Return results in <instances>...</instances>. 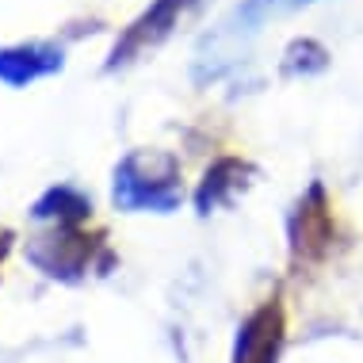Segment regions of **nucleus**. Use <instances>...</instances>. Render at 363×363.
Returning a JSON list of instances; mask_svg holds the SVG:
<instances>
[{"instance_id": "4", "label": "nucleus", "mask_w": 363, "mask_h": 363, "mask_svg": "<svg viewBox=\"0 0 363 363\" xmlns=\"http://www.w3.org/2000/svg\"><path fill=\"white\" fill-rule=\"evenodd\" d=\"M199 12V0H150L130 23L115 35L111 50L104 57V73H123L145 54L161 50L188 19Z\"/></svg>"}, {"instance_id": "8", "label": "nucleus", "mask_w": 363, "mask_h": 363, "mask_svg": "<svg viewBox=\"0 0 363 363\" xmlns=\"http://www.w3.org/2000/svg\"><path fill=\"white\" fill-rule=\"evenodd\" d=\"M92 214H96L92 195L65 180L43 188L35 195V203L27 207V218L38 225H92Z\"/></svg>"}, {"instance_id": "9", "label": "nucleus", "mask_w": 363, "mask_h": 363, "mask_svg": "<svg viewBox=\"0 0 363 363\" xmlns=\"http://www.w3.org/2000/svg\"><path fill=\"white\" fill-rule=\"evenodd\" d=\"M333 54L321 38L313 35H294L287 46H283V57H279V73L287 81H306V77H321L329 69Z\"/></svg>"}, {"instance_id": "10", "label": "nucleus", "mask_w": 363, "mask_h": 363, "mask_svg": "<svg viewBox=\"0 0 363 363\" xmlns=\"http://www.w3.org/2000/svg\"><path fill=\"white\" fill-rule=\"evenodd\" d=\"M16 245H19V233L12 225H4V230H0V283H4V272H8V260H12Z\"/></svg>"}, {"instance_id": "2", "label": "nucleus", "mask_w": 363, "mask_h": 363, "mask_svg": "<svg viewBox=\"0 0 363 363\" xmlns=\"http://www.w3.org/2000/svg\"><path fill=\"white\" fill-rule=\"evenodd\" d=\"M184 164L172 150H126L111 169V207L119 214H176L188 203Z\"/></svg>"}, {"instance_id": "7", "label": "nucleus", "mask_w": 363, "mask_h": 363, "mask_svg": "<svg viewBox=\"0 0 363 363\" xmlns=\"http://www.w3.org/2000/svg\"><path fill=\"white\" fill-rule=\"evenodd\" d=\"M65 43L57 38H23V43L0 46V84L4 88H31L46 77L65 69Z\"/></svg>"}, {"instance_id": "1", "label": "nucleus", "mask_w": 363, "mask_h": 363, "mask_svg": "<svg viewBox=\"0 0 363 363\" xmlns=\"http://www.w3.org/2000/svg\"><path fill=\"white\" fill-rule=\"evenodd\" d=\"M23 260L62 287H84L119 268V252L104 225H38L23 241Z\"/></svg>"}, {"instance_id": "6", "label": "nucleus", "mask_w": 363, "mask_h": 363, "mask_svg": "<svg viewBox=\"0 0 363 363\" xmlns=\"http://www.w3.org/2000/svg\"><path fill=\"white\" fill-rule=\"evenodd\" d=\"M260 184V164L245 153H222L203 169V176L191 188V211L199 218L233 211L238 203Z\"/></svg>"}, {"instance_id": "5", "label": "nucleus", "mask_w": 363, "mask_h": 363, "mask_svg": "<svg viewBox=\"0 0 363 363\" xmlns=\"http://www.w3.org/2000/svg\"><path fill=\"white\" fill-rule=\"evenodd\" d=\"M287 340H291L287 298H283V291H272L233 329L230 363H283Z\"/></svg>"}, {"instance_id": "3", "label": "nucleus", "mask_w": 363, "mask_h": 363, "mask_svg": "<svg viewBox=\"0 0 363 363\" xmlns=\"http://www.w3.org/2000/svg\"><path fill=\"white\" fill-rule=\"evenodd\" d=\"M283 238H287V264L294 276L318 272L337 257V249L345 245V225L337 218L325 180H310L294 195L283 218Z\"/></svg>"}]
</instances>
